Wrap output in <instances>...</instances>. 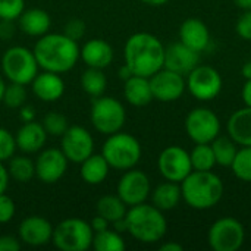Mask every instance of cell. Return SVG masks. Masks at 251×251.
Returning a JSON list of instances; mask_svg holds the SVG:
<instances>
[{
    "instance_id": "obj_1",
    "label": "cell",
    "mask_w": 251,
    "mask_h": 251,
    "mask_svg": "<svg viewBox=\"0 0 251 251\" xmlns=\"http://www.w3.org/2000/svg\"><path fill=\"white\" fill-rule=\"evenodd\" d=\"M78 41L57 32H47L38 37L34 44V56L43 71L65 74L75 68L79 60Z\"/></svg>"
},
{
    "instance_id": "obj_2",
    "label": "cell",
    "mask_w": 251,
    "mask_h": 251,
    "mask_svg": "<svg viewBox=\"0 0 251 251\" xmlns=\"http://www.w3.org/2000/svg\"><path fill=\"white\" fill-rule=\"evenodd\" d=\"M124 59L134 75L150 78L163 68L165 46L150 32H135L125 43Z\"/></svg>"
},
{
    "instance_id": "obj_3",
    "label": "cell",
    "mask_w": 251,
    "mask_h": 251,
    "mask_svg": "<svg viewBox=\"0 0 251 251\" xmlns=\"http://www.w3.org/2000/svg\"><path fill=\"white\" fill-rule=\"evenodd\" d=\"M182 200L196 210L215 207L224 196V182L212 171H193L181 182Z\"/></svg>"
},
{
    "instance_id": "obj_4",
    "label": "cell",
    "mask_w": 251,
    "mask_h": 251,
    "mask_svg": "<svg viewBox=\"0 0 251 251\" xmlns=\"http://www.w3.org/2000/svg\"><path fill=\"white\" fill-rule=\"evenodd\" d=\"M126 232L140 243L154 244L160 241L168 231V222L163 212L146 201L131 206L125 215Z\"/></svg>"
},
{
    "instance_id": "obj_5",
    "label": "cell",
    "mask_w": 251,
    "mask_h": 251,
    "mask_svg": "<svg viewBox=\"0 0 251 251\" xmlns=\"http://www.w3.org/2000/svg\"><path fill=\"white\" fill-rule=\"evenodd\" d=\"M140 141L128 132H115L107 135L101 147V154L112 169L128 171L138 165L141 159Z\"/></svg>"
},
{
    "instance_id": "obj_6",
    "label": "cell",
    "mask_w": 251,
    "mask_h": 251,
    "mask_svg": "<svg viewBox=\"0 0 251 251\" xmlns=\"http://www.w3.org/2000/svg\"><path fill=\"white\" fill-rule=\"evenodd\" d=\"M93 238L94 231L90 224L78 218L65 219L53 226L51 243L62 251H87L93 246Z\"/></svg>"
},
{
    "instance_id": "obj_7",
    "label": "cell",
    "mask_w": 251,
    "mask_h": 251,
    "mask_svg": "<svg viewBox=\"0 0 251 251\" xmlns=\"http://www.w3.org/2000/svg\"><path fill=\"white\" fill-rule=\"evenodd\" d=\"M34 51L24 46H12L1 56V72L9 82L28 85L38 74Z\"/></svg>"
},
{
    "instance_id": "obj_8",
    "label": "cell",
    "mask_w": 251,
    "mask_h": 251,
    "mask_svg": "<svg viewBox=\"0 0 251 251\" xmlns=\"http://www.w3.org/2000/svg\"><path fill=\"white\" fill-rule=\"evenodd\" d=\"M90 121L96 131L104 135H110L121 131L125 125L126 110L118 99L100 96L93 99V104L90 109Z\"/></svg>"
},
{
    "instance_id": "obj_9",
    "label": "cell",
    "mask_w": 251,
    "mask_h": 251,
    "mask_svg": "<svg viewBox=\"0 0 251 251\" xmlns=\"http://www.w3.org/2000/svg\"><path fill=\"white\" fill-rule=\"evenodd\" d=\"M209 246L215 251H237L246 241V231L235 218H221L209 229Z\"/></svg>"
},
{
    "instance_id": "obj_10",
    "label": "cell",
    "mask_w": 251,
    "mask_h": 251,
    "mask_svg": "<svg viewBox=\"0 0 251 251\" xmlns=\"http://www.w3.org/2000/svg\"><path fill=\"white\" fill-rule=\"evenodd\" d=\"M187 88L200 101H210L216 99L222 91L221 74L207 65H197L187 75Z\"/></svg>"
},
{
    "instance_id": "obj_11",
    "label": "cell",
    "mask_w": 251,
    "mask_h": 251,
    "mask_svg": "<svg viewBox=\"0 0 251 251\" xmlns=\"http://www.w3.org/2000/svg\"><path fill=\"white\" fill-rule=\"evenodd\" d=\"M185 131L196 144L212 143L221 132V121L213 110L197 107L187 115Z\"/></svg>"
},
{
    "instance_id": "obj_12",
    "label": "cell",
    "mask_w": 251,
    "mask_h": 251,
    "mask_svg": "<svg viewBox=\"0 0 251 251\" xmlns=\"http://www.w3.org/2000/svg\"><path fill=\"white\" fill-rule=\"evenodd\" d=\"M157 168L166 181L178 184H181L193 172L190 153L179 146H169L162 150L157 159Z\"/></svg>"
},
{
    "instance_id": "obj_13",
    "label": "cell",
    "mask_w": 251,
    "mask_h": 251,
    "mask_svg": "<svg viewBox=\"0 0 251 251\" xmlns=\"http://www.w3.org/2000/svg\"><path fill=\"white\" fill-rule=\"evenodd\" d=\"M116 193L119 199L128 206H137L144 203L151 194V185L149 176L138 169H128L118 182Z\"/></svg>"
},
{
    "instance_id": "obj_14",
    "label": "cell",
    "mask_w": 251,
    "mask_h": 251,
    "mask_svg": "<svg viewBox=\"0 0 251 251\" xmlns=\"http://www.w3.org/2000/svg\"><path fill=\"white\" fill-rule=\"evenodd\" d=\"M60 138V150L72 163H81L94 153V138L84 126L72 125Z\"/></svg>"
},
{
    "instance_id": "obj_15",
    "label": "cell",
    "mask_w": 251,
    "mask_h": 251,
    "mask_svg": "<svg viewBox=\"0 0 251 251\" xmlns=\"http://www.w3.org/2000/svg\"><path fill=\"white\" fill-rule=\"evenodd\" d=\"M150 87L153 93V99L162 103H171L181 99L187 88V82L184 75L174 72L171 69L162 68L150 78Z\"/></svg>"
},
{
    "instance_id": "obj_16",
    "label": "cell",
    "mask_w": 251,
    "mask_h": 251,
    "mask_svg": "<svg viewBox=\"0 0 251 251\" xmlns=\"http://www.w3.org/2000/svg\"><path fill=\"white\" fill-rule=\"evenodd\" d=\"M35 163V176L44 184H56L66 174L69 160L60 149H46L43 150Z\"/></svg>"
},
{
    "instance_id": "obj_17",
    "label": "cell",
    "mask_w": 251,
    "mask_h": 251,
    "mask_svg": "<svg viewBox=\"0 0 251 251\" xmlns=\"http://www.w3.org/2000/svg\"><path fill=\"white\" fill-rule=\"evenodd\" d=\"M53 225L43 216H26L18 228V238L29 247H41L51 243Z\"/></svg>"
},
{
    "instance_id": "obj_18",
    "label": "cell",
    "mask_w": 251,
    "mask_h": 251,
    "mask_svg": "<svg viewBox=\"0 0 251 251\" xmlns=\"http://www.w3.org/2000/svg\"><path fill=\"white\" fill-rule=\"evenodd\" d=\"M199 60H200V53L187 47L181 41L165 47L163 68L178 72L181 75H188L199 65Z\"/></svg>"
},
{
    "instance_id": "obj_19",
    "label": "cell",
    "mask_w": 251,
    "mask_h": 251,
    "mask_svg": "<svg viewBox=\"0 0 251 251\" xmlns=\"http://www.w3.org/2000/svg\"><path fill=\"white\" fill-rule=\"evenodd\" d=\"M16 149H19L25 154H34L44 149L47 141V132L43 124L31 121L22 122L21 128L15 135Z\"/></svg>"
},
{
    "instance_id": "obj_20",
    "label": "cell",
    "mask_w": 251,
    "mask_h": 251,
    "mask_svg": "<svg viewBox=\"0 0 251 251\" xmlns=\"http://www.w3.org/2000/svg\"><path fill=\"white\" fill-rule=\"evenodd\" d=\"M31 88L38 100L46 103H53L63 96L65 82L60 74L43 71L41 74L35 75V78L31 82Z\"/></svg>"
},
{
    "instance_id": "obj_21",
    "label": "cell",
    "mask_w": 251,
    "mask_h": 251,
    "mask_svg": "<svg viewBox=\"0 0 251 251\" xmlns=\"http://www.w3.org/2000/svg\"><path fill=\"white\" fill-rule=\"evenodd\" d=\"M179 41L199 53L206 50L210 43L207 25L196 18L185 19L179 26Z\"/></svg>"
},
{
    "instance_id": "obj_22",
    "label": "cell",
    "mask_w": 251,
    "mask_h": 251,
    "mask_svg": "<svg viewBox=\"0 0 251 251\" xmlns=\"http://www.w3.org/2000/svg\"><path fill=\"white\" fill-rule=\"evenodd\" d=\"M79 57L88 68L104 69L113 62V49L107 41L93 38L82 46L79 50Z\"/></svg>"
},
{
    "instance_id": "obj_23",
    "label": "cell",
    "mask_w": 251,
    "mask_h": 251,
    "mask_svg": "<svg viewBox=\"0 0 251 251\" xmlns=\"http://www.w3.org/2000/svg\"><path fill=\"white\" fill-rule=\"evenodd\" d=\"M124 97L129 104L135 107L147 106L151 100H154L150 87V79L140 75L129 76L126 81H124Z\"/></svg>"
},
{
    "instance_id": "obj_24",
    "label": "cell",
    "mask_w": 251,
    "mask_h": 251,
    "mask_svg": "<svg viewBox=\"0 0 251 251\" xmlns=\"http://www.w3.org/2000/svg\"><path fill=\"white\" fill-rule=\"evenodd\" d=\"M229 137L241 147H251V107L246 106L234 112L228 121Z\"/></svg>"
},
{
    "instance_id": "obj_25",
    "label": "cell",
    "mask_w": 251,
    "mask_h": 251,
    "mask_svg": "<svg viewBox=\"0 0 251 251\" xmlns=\"http://www.w3.org/2000/svg\"><path fill=\"white\" fill-rule=\"evenodd\" d=\"M16 21H18L21 31L29 37H41L47 34L51 25L50 15L43 9L24 10Z\"/></svg>"
},
{
    "instance_id": "obj_26",
    "label": "cell",
    "mask_w": 251,
    "mask_h": 251,
    "mask_svg": "<svg viewBox=\"0 0 251 251\" xmlns=\"http://www.w3.org/2000/svg\"><path fill=\"white\" fill-rule=\"evenodd\" d=\"M81 165V171L79 175L82 178L84 182H87L88 185H99L101 184L110 171L109 163L106 162V159L103 157V154H91L88 156L84 162L79 163Z\"/></svg>"
},
{
    "instance_id": "obj_27",
    "label": "cell",
    "mask_w": 251,
    "mask_h": 251,
    "mask_svg": "<svg viewBox=\"0 0 251 251\" xmlns=\"http://www.w3.org/2000/svg\"><path fill=\"white\" fill-rule=\"evenodd\" d=\"M181 200H182V193H181V185L178 182L166 181L157 185L151 193V204L162 212L175 209Z\"/></svg>"
},
{
    "instance_id": "obj_28",
    "label": "cell",
    "mask_w": 251,
    "mask_h": 251,
    "mask_svg": "<svg viewBox=\"0 0 251 251\" xmlns=\"http://www.w3.org/2000/svg\"><path fill=\"white\" fill-rule=\"evenodd\" d=\"M212 150L216 159V165L224 166V168H231L237 151H238V144L231 138V137H225V135H218L212 143Z\"/></svg>"
},
{
    "instance_id": "obj_29",
    "label": "cell",
    "mask_w": 251,
    "mask_h": 251,
    "mask_svg": "<svg viewBox=\"0 0 251 251\" xmlns=\"http://www.w3.org/2000/svg\"><path fill=\"white\" fill-rule=\"evenodd\" d=\"M128 206L119 199V196H103L97 201V215L103 216L109 224H113L119 219H124L128 209Z\"/></svg>"
},
{
    "instance_id": "obj_30",
    "label": "cell",
    "mask_w": 251,
    "mask_h": 251,
    "mask_svg": "<svg viewBox=\"0 0 251 251\" xmlns=\"http://www.w3.org/2000/svg\"><path fill=\"white\" fill-rule=\"evenodd\" d=\"M81 87L93 99L103 96L106 91V87H107V79H106L103 69L88 68L81 75Z\"/></svg>"
},
{
    "instance_id": "obj_31",
    "label": "cell",
    "mask_w": 251,
    "mask_h": 251,
    "mask_svg": "<svg viewBox=\"0 0 251 251\" xmlns=\"http://www.w3.org/2000/svg\"><path fill=\"white\" fill-rule=\"evenodd\" d=\"M7 172L16 182H29L35 176V163L26 156H12L9 159Z\"/></svg>"
},
{
    "instance_id": "obj_32",
    "label": "cell",
    "mask_w": 251,
    "mask_h": 251,
    "mask_svg": "<svg viewBox=\"0 0 251 251\" xmlns=\"http://www.w3.org/2000/svg\"><path fill=\"white\" fill-rule=\"evenodd\" d=\"M91 247L96 251H124L126 246L124 238L121 237V232L107 228L101 232L94 234Z\"/></svg>"
},
{
    "instance_id": "obj_33",
    "label": "cell",
    "mask_w": 251,
    "mask_h": 251,
    "mask_svg": "<svg viewBox=\"0 0 251 251\" xmlns=\"http://www.w3.org/2000/svg\"><path fill=\"white\" fill-rule=\"evenodd\" d=\"M193 171H212L216 166V159L210 143L196 144L190 153Z\"/></svg>"
},
{
    "instance_id": "obj_34",
    "label": "cell",
    "mask_w": 251,
    "mask_h": 251,
    "mask_svg": "<svg viewBox=\"0 0 251 251\" xmlns=\"http://www.w3.org/2000/svg\"><path fill=\"white\" fill-rule=\"evenodd\" d=\"M231 169L240 181L251 182V147L238 149Z\"/></svg>"
},
{
    "instance_id": "obj_35",
    "label": "cell",
    "mask_w": 251,
    "mask_h": 251,
    "mask_svg": "<svg viewBox=\"0 0 251 251\" xmlns=\"http://www.w3.org/2000/svg\"><path fill=\"white\" fill-rule=\"evenodd\" d=\"M1 101L7 107H10V109H19L21 106H24L25 101H26V90H25V85L16 84V82L7 84L4 87Z\"/></svg>"
},
{
    "instance_id": "obj_36",
    "label": "cell",
    "mask_w": 251,
    "mask_h": 251,
    "mask_svg": "<svg viewBox=\"0 0 251 251\" xmlns=\"http://www.w3.org/2000/svg\"><path fill=\"white\" fill-rule=\"evenodd\" d=\"M41 124H43L47 135H51V137H62L65 134V131L69 128L68 119L62 113H57V112L46 113Z\"/></svg>"
},
{
    "instance_id": "obj_37",
    "label": "cell",
    "mask_w": 251,
    "mask_h": 251,
    "mask_svg": "<svg viewBox=\"0 0 251 251\" xmlns=\"http://www.w3.org/2000/svg\"><path fill=\"white\" fill-rule=\"evenodd\" d=\"M25 10V0H0V19L16 21Z\"/></svg>"
},
{
    "instance_id": "obj_38",
    "label": "cell",
    "mask_w": 251,
    "mask_h": 251,
    "mask_svg": "<svg viewBox=\"0 0 251 251\" xmlns=\"http://www.w3.org/2000/svg\"><path fill=\"white\" fill-rule=\"evenodd\" d=\"M16 151L15 137L6 128L0 126V162L9 160Z\"/></svg>"
},
{
    "instance_id": "obj_39",
    "label": "cell",
    "mask_w": 251,
    "mask_h": 251,
    "mask_svg": "<svg viewBox=\"0 0 251 251\" xmlns=\"http://www.w3.org/2000/svg\"><path fill=\"white\" fill-rule=\"evenodd\" d=\"M15 203L13 200L6 194H0V224H7L15 216Z\"/></svg>"
},
{
    "instance_id": "obj_40",
    "label": "cell",
    "mask_w": 251,
    "mask_h": 251,
    "mask_svg": "<svg viewBox=\"0 0 251 251\" xmlns=\"http://www.w3.org/2000/svg\"><path fill=\"white\" fill-rule=\"evenodd\" d=\"M235 31L243 40L251 41V9L244 10V13L237 19Z\"/></svg>"
},
{
    "instance_id": "obj_41",
    "label": "cell",
    "mask_w": 251,
    "mask_h": 251,
    "mask_svg": "<svg viewBox=\"0 0 251 251\" xmlns=\"http://www.w3.org/2000/svg\"><path fill=\"white\" fill-rule=\"evenodd\" d=\"M63 34L68 35L69 38L78 41L85 34V24L81 19H71V21L66 22L65 29H63Z\"/></svg>"
},
{
    "instance_id": "obj_42",
    "label": "cell",
    "mask_w": 251,
    "mask_h": 251,
    "mask_svg": "<svg viewBox=\"0 0 251 251\" xmlns=\"http://www.w3.org/2000/svg\"><path fill=\"white\" fill-rule=\"evenodd\" d=\"M22 243L13 235H0V251H19Z\"/></svg>"
},
{
    "instance_id": "obj_43",
    "label": "cell",
    "mask_w": 251,
    "mask_h": 251,
    "mask_svg": "<svg viewBox=\"0 0 251 251\" xmlns=\"http://www.w3.org/2000/svg\"><path fill=\"white\" fill-rule=\"evenodd\" d=\"M13 34H15L13 21L0 19V38H3V40H9L10 37H13Z\"/></svg>"
},
{
    "instance_id": "obj_44",
    "label": "cell",
    "mask_w": 251,
    "mask_h": 251,
    "mask_svg": "<svg viewBox=\"0 0 251 251\" xmlns=\"http://www.w3.org/2000/svg\"><path fill=\"white\" fill-rule=\"evenodd\" d=\"M90 226H91V229L94 231V234H96V232H101V231H104V229L109 228V221H106L103 216L97 215V216H94V218L91 219Z\"/></svg>"
},
{
    "instance_id": "obj_45",
    "label": "cell",
    "mask_w": 251,
    "mask_h": 251,
    "mask_svg": "<svg viewBox=\"0 0 251 251\" xmlns=\"http://www.w3.org/2000/svg\"><path fill=\"white\" fill-rule=\"evenodd\" d=\"M19 118L22 122H31V121H35V110L32 106H21L19 107Z\"/></svg>"
},
{
    "instance_id": "obj_46",
    "label": "cell",
    "mask_w": 251,
    "mask_h": 251,
    "mask_svg": "<svg viewBox=\"0 0 251 251\" xmlns=\"http://www.w3.org/2000/svg\"><path fill=\"white\" fill-rule=\"evenodd\" d=\"M9 172H7V168L3 165V162H0V194L6 193L7 187H9Z\"/></svg>"
},
{
    "instance_id": "obj_47",
    "label": "cell",
    "mask_w": 251,
    "mask_h": 251,
    "mask_svg": "<svg viewBox=\"0 0 251 251\" xmlns=\"http://www.w3.org/2000/svg\"><path fill=\"white\" fill-rule=\"evenodd\" d=\"M241 97H243L244 104L251 107V78L246 81V84L243 87V91H241Z\"/></svg>"
},
{
    "instance_id": "obj_48",
    "label": "cell",
    "mask_w": 251,
    "mask_h": 251,
    "mask_svg": "<svg viewBox=\"0 0 251 251\" xmlns=\"http://www.w3.org/2000/svg\"><path fill=\"white\" fill-rule=\"evenodd\" d=\"M184 247L178 243H174V241H169V243H165L160 246V251H182Z\"/></svg>"
},
{
    "instance_id": "obj_49",
    "label": "cell",
    "mask_w": 251,
    "mask_h": 251,
    "mask_svg": "<svg viewBox=\"0 0 251 251\" xmlns=\"http://www.w3.org/2000/svg\"><path fill=\"white\" fill-rule=\"evenodd\" d=\"M113 225V229L115 231H118V232H126V222H125V218L124 219H119V221H116V222H113L112 224Z\"/></svg>"
},
{
    "instance_id": "obj_50",
    "label": "cell",
    "mask_w": 251,
    "mask_h": 251,
    "mask_svg": "<svg viewBox=\"0 0 251 251\" xmlns=\"http://www.w3.org/2000/svg\"><path fill=\"white\" fill-rule=\"evenodd\" d=\"M134 74L131 72V69L124 63V66H121V69H119V76H121V79H124V81H126L129 76H132Z\"/></svg>"
},
{
    "instance_id": "obj_51",
    "label": "cell",
    "mask_w": 251,
    "mask_h": 251,
    "mask_svg": "<svg viewBox=\"0 0 251 251\" xmlns=\"http://www.w3.org/2000/svg\"><path fill=\"white\" fill-rule=\"evenodd\" d=\"M234 3L243 10H250L251 9V0H234Z\"/></svg>"
},
{
    "instance_id": "obj_52",
    "label": "cell",
    "mask_w": 251,
    "mask_h": 251,
    "mask_svg": "<svg viewBox=\"0 0 251 251\" xmlns=\"http://www.w3.org/2000/svg\"><path fill=\"white\" fill-rule=\"evenodd\" d=\"M241 72H243V75H244V78H246V79H250L251 78V60L250 62H246V63H244V66H243Z\"/></svg>"
},
{
    "instance_id": "obj_53",
    "label": "cell",
    "mask_w": 251,
    "mask_h": 251,
    "mask_svg": "<svg viewBox=\"0 0 251 251\" xmlns=\"http://www.w3.org/2000/svg\"><path fill=\"white\" fill-rule=\"evenodd\" d=\"M140 1H143L144 4H149V6H163L169 0H140Z\"/></svg>"
},
{
    "instance_id": "obj_54",
    "label": "cell",
    "mask_w": 251,
    "mask_h": 251,
    "mask_svg": "<svg viewBox=\"0 0 251 251\" xmlns=\"http://www.w3.org/2000/svg\"><path fill=\"white\" fill-rule=\"evenodd\" d=\"M4 87H6V82H4L3 76L0 75V101H1V99H3V91H4Z\"/></svg>"
}]
</instances>
